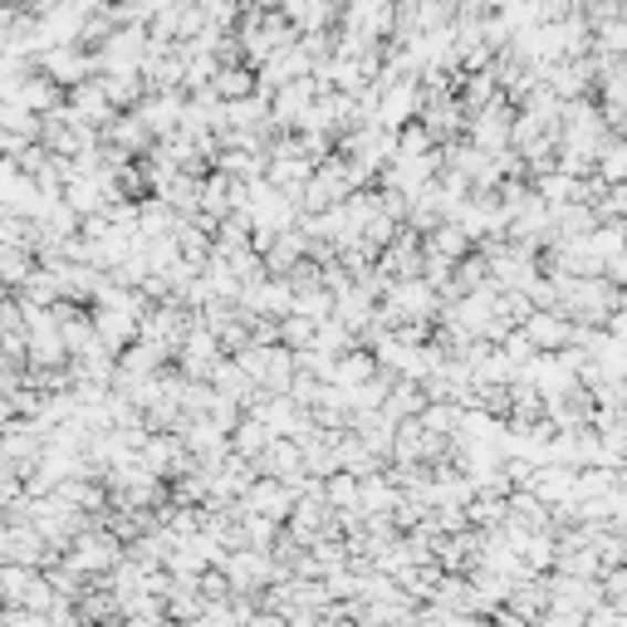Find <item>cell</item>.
I'll list each match as a JSON object with an SVG mask.
<instances>
[{"mask_svg": "<svg viewBox=\"0 0 627 627\" xmlns=\"http://www.w3.org/2000/svg\"><path fill=\"white\" fill-rule=\"evenodd\" d=\"M0 133H10V138H20V143H35L40 118H30L20 104H0Z\"/></svg>", "mask_w": 627, "mask_h": 627, "instance_id": "cell-39", "label": "cell"}, {"mask_svg": "<svg viewBox=\"0 0 627 627\" xmlns=\"http://www.w3.org/2000/svg\"><path fill=\"white\" fill-rule=\"evenodd\" d=\"M505 608L515 613V618H520L524 627H534V623L544 618V613H550L544 584H540V578H524V584H515V588H510V598H505Z\"/></svg>", "mask_w": 627, "mask_h": 627, "instance_id": "cell-23", "label": "cell"}, {"mask_svg": "<svg viewBox=\"0 0 627 627\" xmlns=\"http://www.w3.org/2000/svg\"><path fill=\"white\" fill-rule=\"evenodd\" d=\"M35 74H44L54 88H79L84 79H94V54H84L79 44H54V50H44L35 60Z\"/></svg>", "mask_w": 627, "mask_h": 627, "instance_id": "cell-3", "label": "cell"}, {"mask_svg": "<svg viewBox=\"0 0 627 627\" xmlns=\"http://www.w3.org/2000/svg\"><path fill=\"white\" fill-rule=\"evenodd\" d=\"M15 104L25 108L30 118H50V113H60V108H64V88H54L44 74H30L25 84H20Z\"/></svg>", "mask_w": 627, "mask_h": 627, "instance_id": "cell-21", "label": "cell"}, {"mask_svg": "<svg viewBox=\"0 0 627 627\" xmlns=\"http://www.w3.org/2000/svg\"><path fill=\"white\" fill-rule=\"evenodd\" d=\"M88 328H94L98 348H104L108 358H118L123 348L138 344V318L123 314V310H108V304H88Z\"/></svg>", "mask_w": 627, "mask_h": 627, "instance_id": "cell-7", "label": "cell"}, {"mask_svg": "<svg viewBox=\"0 0 627 627\" xmlns=\"http://www.w3.org/2000/svg\"><path fill=\"white\" fill-rule=\"evenodd\" d=\"M378 88V128L387 133H397L403 123H412L417 113H421V88H417V79H397V84H373Z\"/></svg>", "mask_w": 627, "mask_h": 627, "instance_id": "cell-6", "label": "cell"}, {"mask_svg": "<svg viewBox=\"0 0 627 627\" xmlns=\"http://www.w3.org/2000/svg\"><path fill=\"white\" fill-rule=\"evenodd\" d=\"M623 211H627V187H608L598 201H593V221H623Z\"/></svg>", "mask_w": 627, "mask_h": 627, "instance_id": "cell-42", "label": "cell"}, {"mask_svg": "<svg viewBox=\"0 0 627 627\" xmlns=\"http://www.w3.org/2000/svg\"><path fill=\"white\" fill-rule=\"evenodd\" d=\"M397 505H403V495H397L383 471L368 476V481H358V515L363 520H393Z\"/></svg>", "mask_w": 627, "mask_h": 627, "instance_id": "cell-19", "label": "cell"}, {"mask_svg": "<svg viewBox=\"0 0 627 627\" xmlns=\"http://www.w3.org/2000/svg\"><path fill=\"white\" fill-rule=\"evenodd\" d=\"M207 88L216 94V104H241V98L255 94V74H250L245 64H231V70H216Z\"/></svg>", "mask_w": 627, "mask_h": 627, "instance_id": "cell-30", "label": "cell"}, {"mask_svg": "<svg viewBox=\"0 0 627 627\" xmlns=\"http://www.w3.org/2000/svg\"><path fill=\"white\" fill-rule=\"evenodd\" d=\"M226 441H231V456H241V461H255V456L270 447V431L260 427L255 417H241V421H236V431H231Z\"/></svg>", "mask_w": 627, "mask_h": 627, "instance_id": "cell-32", "label": "cell"}, {"mask_svg": "<svg viewBox=\"0 0 627 627\" xmlns=\"http://www.w3.org/2000/svg\"><path fill=\"white\" fill-rule=\"evenodd\" d=\"M0 550H6V520H0Z\"/></svg>", "mask_w": 627, "mask_h": 627, "instance_id": "cell-45", "label": "cell"}, {"mask_svg": "<svg viewBox=\"0 0 627 627\" xmlns=\"http://www.w3.org/2000/svg\"><path fill=\"white\" fill-rule=\"evenodd\" d=\"M30 270H35V255L30 250H15V245H0V284H6L10 294L20 290V284L30 280Z\"/></svg>", "mask_w": 627, "mask_h": 627, "instance_id": "cell-35", "label": "cell"}, {"mask_svg": "<svg viewBox=\"0 0 627 627\" xmlns=\"http://www.w3.org/2000/svg\"><path fill=\"white\" fill-rule=\"evenodd\" d=\"M98 143L113 147V153H123L128 163H138V157H147V147H153V138H147V128L133 113H118V118L108 123L104 133H98Z\"/></svg>", "mask_w": 627, "mask_h": 627, "instance_id": "cell-15", "label": "cell"}, {"mask_svg": "<svg viewBox=\"0 0 627 627\" xmlns=\"http://www.w3.org/2000/svg\"><path fill=\"white\" fill-rule=\"evenodd\" d=\"M324 505L334 510V515H358V481L344 471H334L324 481Z\"/></svg>", "mask_w": 627, "mask_h": 627, "instance_id": "cell-34", "label": "cell"}, {"mask_svg": "<svg viewBox=\"0 0 627 627\" xmlns=\"http://www.w3.org/2000/svg\"><path fill=\"white\" fill-rule=\"evenodd\" d=\"M201 608H207V603H201L197 588H173V593H167V603H163V618L177 623V627H187V623L201 618Z\"/></svg>", "mask_w": 627, "mask_h": 627, "instance_id": "cell-36", "label": "cell"}, {"mask_svg": "<svg viewBox=\"0 0 627 627\" xmlns=\"http://www.w3.org/2000/svg\"><path fill=\"white\" fill-rule=\"evenodd\" d=\"M290 510H294V490L280 481H265V476H255V485L241 495V515H260L270 524H284Z\"/></svg>", "mask_w": 627, "mask_h": 627, "instance_id": "cell-11", "label": "cell"}, {"mask_svg": "<svg viewBox=\"0 0 627 627\" xmlns=\"http://www.w3.org/2000/svg\"><path fill=\"white\" fill-rule=\"evenodd\" d=\"M98 79V88H104V98H108V108L113 113H133L143 104V79L138 74H94Z\"/></svg>", "mask_w": 627, "mask_h": 627, "instance_id": "cell-24", "label": "cell"}, {"mask_svg": "<svg viewBox=\"0 0 627 627\" xmlns=\"http://www.w3.org/2000/svg\"><path fill=\"white\" fill-rule=\"evenodd\" d=\"M500 524H505V500H495V495H471V505H466V530L490 534V530H500Z\"/></svg>", "mask_w": 627, "mask_h": 627, "instance_id": "cell-33", "label": "cell"}, {"mask_svg": "<svg viewBox=\"0 0 627 627\" xmlns=\"http://www.w3.org/2000/svg\"><path fill=\"white\" fill-rule=\"evenodd\" d=\"M623 490V471H603V466H588V471H574V500L588 505V500H603Z\"/></svg>", "mask_w": 627, "mask_h": 627, "instance_id": "cell-31", "label": "cell"}, {"mask_svg": "<svg viewBox=\"0 0 627 627\" xmlns=\"http://www.w3.org/2000/svg\"><path fill=\"white\" fill-rule=\"evenodd\" d=\"M378 378V363H373V353H363V348H353L344 353V358H334V378H328V387H338V393H358L363 383H373Z\"/></svg>", "mask_w": 627, "mask_h": 627, "instance_id": "cell-22", "label": "cell"}, {"mask_svg": "<svg viewBox=\"0 0 627 627\" xmlns=\"http://www.w3.org/2000/svg\"><path fill=\"white\" fill-rule=\"evenodd\" d=\"M20 608H25V613H50L54 608V593H50V584H44V574H35V584H30Z\"/></svg>", "mask_w": 627, "mask_h": 627, "instance_id": "cell-44", "label": "cell"}, {"mask_svg": "<svg viewBox=\"0 0 627 627\" xmlns=\"http://www.w3.org/2000/svg\"><path fill=\"white\" fill-rule=\"evenodd\" d=\"M421 250H427V255H437V260H447V265H456V260H466V255H471L476 245L466 241V236L456 231L451 221H441V226H437V231H431V236H421Z\"/></svg>", "mask_w": 627, "mask_h": 627, "instance_id": "cell-29", "label": "cell"}, {"mask_svg": "<svg viewBox=\"0 0 627 627\" xmlns=\"http://www.w3.org/2000/svg\"><path fill=\"white\" fill-rule=\"evenodd\" d=\"M64 113H70L74 123H84V128H94V133H104L118 113L108 108V98H104V88H98V79H84L79 88H70L64 94Z\"/></svg>", "mask_w": 627, "mask_h": 627, "instance_id": "cell-12", "label": "cell"}, {"mask_svg": "<svg viewBox=\"0 0 627 627\" xmlns=\"http://www.w3.org/2000/svg\"><path fill=\"white\" fill-rule=\"evenodd\" d=\"M427 153H437V143H431V133L421 128V123H403L397 128V157H427Z\"/></svg>", "mask_w": 627, "mask_h": 627, "instance_id": "cell-40", "label": "cell"}, {"mask_svg": "<svg viewBox=\"0 0 627 627\" xmlns=\"http://www.w3.org/2000/svg\"><path fill=\"white\" fill-rule=\"evenodd\" d=\"M510 123H515V104H505V98H495L485 113H476L471 123H466V147H476V153H505L510 147Z\"/></svg>", "mask_w": 627, "mask_h": 627, "instance_id": "cell-4", "label": "cell"}, {"mask_svg": "<svg viewBox=\"0 0 627 627\" xmlns=\"http://www.w3.org/2000/svg\"><path fill=\"white\" fill-rule=\"evenodd\" d=\"M451 30V0H417V35Z\"/></svg>", "mask_w": 627, "mask_h": 627, "instance_id": "cell-41", "label": "cell"}, {"mask_svg": "<svg viewBox=\"0 0 627 627\" xmlns=\"http://www.w3.org/2000/svg\"><path fill=\"white\" fill-rule=\"evenodd\" d=\"M310 348L328 353V358H344V353H353V348H358V338H353L348 328L338 324V318H324V324L314 328V344H310Z\"/></svg>", "mask_w": 627, "mask_h": 627, "instance_id": "cell-37", "label": "cell"}, {"mask_svg": "<svg viewBox=\"0 0 627 627\" xmlns=\"http://www.w3.org/2000/svg\"><path fill=\"white\" fill-rule=\"evenodd\" d=\"M177 231V216L167 201L157 197H143L138 201V241H167V236Z\"/></svg>", "mask_w": 627, "mask_h": 627, "instance_id": "cell-25", "label": "cell"}, {"mask_svg": "<svg viewBox=\"0 0 627 627\" xmlns=\"http://www.w3.org/2000/svg\"><path fill=\"white\" fill-rule=\"evenodd\" d=\"M163 627H177V623H167V618H163Z\"/></svg>", "mask_w": 627, "mask_h": 627, "instance_id": "cell-46", "label": "cell"}, {"mask_svg": "<svg viewBox=\"0 0 627 627\" xmlns=\"http://www.w3.org/2000/svg\"><path fill=\"white\" fill-rule=\"evenodd\" d=\"M64 568H74L79 578H108L113 568L123 564V544L113 540L108 530H98V524H88V530H79L70 540V550L60 558Z\"/></svg>", "mask_w": 627, "mask_h": 627, "instance_id": "cell-1", "label": "cell"}, {"mask_svg": "<svg viewBox=\"0 0 627 627\" xmlns=\"http://www.w3.org/2000/svg\"><path fill=\"white\" fill-rule=\"evenodd\" d=\"M157 201H167L177 221H191V216H197V207H201V177L177 173L173 181H167V191H163V197H157Z\"/></svg>", "mask_w": 627, "mask_h": 627, "instance_id": "cell-28", "label": "cell"}, {"mask_svg": "<svg viewBox=\"0 0 627 627\" xmlns=\"http://www.w3.org/2000/svg\"><path fill=\"white\" fill-rule=\"evenodd\" d=\"M421 407H427V397H421V387L417 383H403V378H393V387H387V397H383V407L378 412L387 421H412Z\"/></svg>", "mask_w": 627, "mask_h": 627, "instance_id": "cell-26", "label": "cell"}, {"mask_svg": "<svg viewBox=\"0 0 627 627\" xmlns=\"http://www.w3.org/2000/svg\"><path fill=\"white\" fill-rule=\"evenodd\" d=\"M207 387H211L216 397H221V403L241 407V412H245V407H250V403H255V397H260V387L250 383V378H245L241 368H236L231 358H221V363H216V368H211V378H207Z\"/></svg>", "mask_w": 627, "mask_h": 627, "instance_id": "cell-16", "label": "cell"}, {"mask_svg": "<svg viewBox=\"0 0 627 627\" xmlns=\"http://www.w3.org/2000/svg\"><path fill=\"white\" fill-rule=\"evenodd\" d=\"M44 441H50V431L40 427V421H25V417H10L6 427H0V461L10 466V471H25V466L40 461Z\"/></svg>", "mask_w": 627, "mask_h": 627, "instance_id": "cell-2", "label": "cell"}, {"mask_svg": "<svg viewBox=\"0 0 627 627\" xmlns=\"http://www.w3.org/2000/svg\"><path fill=\"white\" fill-rule=\"evenodd\" d=\"M314 104V84L310 79H294V84H284L270 94V123H275V133H294V123L304 118V108Z\"/></svg>", "mask_w": 627, "mask_h": 627, "instance_id": "cell-13", "label": "cell"}, {"mask_svg": "<svg viewBox=\"0 0 627 627\" xmlns=\"http://www.w3.org/2000/svg\"><path fill=\"white\" fill-rule=\"evenodd\" d=\"M530 495L540 500L544 510L568 505V500H574V471H568V466H540L530 481Z\"/></svg>", "mask_w": 627, "mask_h": 627, "instance_id": "cell-18", "label": "cell"}, {"mask_svg": "<svg viewBox=\"0 0 627 627\" xmlns=\"http://www.w3.org/2000/svg\"><path fill=\"white\" fill-rule=\"evenodd\" d=\"M255 476H265V481H280V485H300L304 481V451L294 447V441H284V437H270V447L255 456Z\"/></svg>", "mask_w": 627, "mask_h": 627, "instance_id": "cell-8", "label": "cell"}, {"mask_svg": "<svg viewBox=\"0 0 627 627\" xmlns=\"http://www.w3.org/2000/svg\"><path fill=\"white\" fill-rule=\"evenodd\" d=\"M623 236H627V226L623 221H603V226H593V236H588V250H593V260H618L623 255Z\"/></svg>", "mask_w": 627, "mask_h": 627, "instance_id": "cell-38", "label": "cell"}, {"mask_svg": "<svg viewBox=\"0 0 627 627\" xmlns=\"http://www.w3.org/2000/svg\"><path fill=\"white\" fill-rule=\"evenodd\" d=\"M181 108H187V94H143V104L133 108V118L147 128V138L163 143V138H173L177 133Z\"/></svg>", "mask_w": 627, "mask_h": 627, "instance_id": "cell-9", "label": "cell"}, {"mask_svg": "<svg viewBox=\"0 0 627 627\" xmlns=\"http://www.w3.org/2000/svg\"><path fill=\"white\" fill-rule=\"evenodd\" d=\"M593 177L603 187H627V143L623 138H608L593 153Z\"/></svg>", "mask_w": 627, "mask_h": 627, "instance_id": "cell-27", "label": "cell"}, {"mask_svg": "<svg viewBox=\"0 0 627 627\" xmlns=\"http://www.w3.org/2000/svg\"><path fill=\"white\" fill-rule=\"evenodd\" d=\"M431 608L451 613V618H476V598H471V578L466 574H441L431 588Z\"/></svg>", "mask_w": 627, "mask_h": 627, "instance_id": "cell-20", "label": "cell"}, {"mask_svg": "<svg viewBox=\"0 0 627 627\" xmlns=\"http://www.w3.org/2000/svg\"><path fill=\"white\" fill-rule=\"evenodd\" d=\"M310 260V241H304L300 231H284L275 236V245L260 255V270H265V280H290L294 265H304Z\"/></svg>", "mask_w": 627, "mask_h": 627, "instance_id": "cell-14", "label": "cell"}, {"mask_svg": "<svg viewBox=\"0 0 627 627\" xmlns=\"http://www.w3.org/2000/svg\"><path fill=\"white\" fill-rule=\"evenodd\" d=\"M520 334L530 338L534 353H564V348H574V324H568L558 310H534L520 324Z\"/></svg>", "mask_w": 627, "mask_h": 627, "instance_id": "cell-10", "label": "cell"}, {"mask_svg": "<svg viewBox=\"0 0 627 627\" xmlns=\"http://www.w3.org/2000/svg\"><path fill=\"white\" fill-rule=\"evenodd\" d=\"M393 431H397V421H387L383 412H353L348 417V437H358L363 451H373L383 466H387V456H393Z\"/></svg>", "mask_w": 627, "mask_h": 627, "instance_id": "cell-17", "label": "cell"}, {"mask_svg": "<svg viewBox=\"0 0 627 627\" xmlns=\"http://www.w3.org/2000/svg\"><path fill=\"white\" fill-rule=\"evenodd\" d=\"M0 564H15V568H50L60 564V554L40 540L35 524H6V550H0Z\"/></svg>", "mask_w": 627, "mask_h": 627, "instance_id": "cell-5", "label": "cell"}, {"mask_svg": "<svg viewBox=\"0 0 627 627\" xmlns=\"http://www.w3.org/2000/svg\"><path fill=\"white\" fill-rule=\"evenodd\" d=\"M197 593H201V603H226V598H231V588H226L221 568H207V574L197 578Z\"/></svg>", "mask_w": 627, "mask_h": 627, "instance_id": "cell-43", "label": "cell"}]
</instances>
